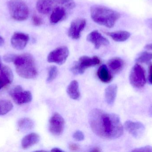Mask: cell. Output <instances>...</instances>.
<instances>
[{"mask_svg":"<svg viewBox=\"0 0 152 152\" xmlns=\"http://www.w3.org/2000/svg\"><path fill=\"white\" fill-rule=\"evenodd\" d=\"M88 121L92 131L100 137L114 140L121 137L124 133L119 117L103 110H92L88 116Z\"/></svg>","mask_w":152,"mask_h":152,"instance_id":"obj_1","label":"cell"},{"mask_svg":"<svg viewBox=\"0 0 152 152\" xmlns=\"http://www.w3.org/2000/svg\"><path fill=\"white\" fill-rule=\"evenodd\" d=\"M90 15L95 23L109 28L113 27L121 17L116 11L100 5H93L90 8Z\"/></svg>","mask_w":152,"mask_h":152,"instance_id":"obj_2","label":"cell"},{"mask_svg":"<svg viewBox=\"0 0 152 152\" xmlns=\"http://www.w3.org/2000/svg\"><path fill=\"white\" fill-rule=\"evenodd\" d=\"M13 62L17 73L21 77L31 79L37 76V71L34 59L30 54L17 55Z\"/></svg>","mask_w":152,"mask_h":152,"instance_id":"obj_3","label":"cell"},{"mask_svg":"<svg viewBox=\"0 0 152 152\" xmlns=\"http://www.w3.org/2000/svg\"><path fill=\"white\" fill-rule=\"evenodd\" d=\"M74 0H38L36 9L41 14L51 13L54 9L63 7L66 10H72L75 7Z\"/></svg>","mask_w":152,"mask_h":152,"instance_id":"obj_4","label":"cell"},{"mask_svg":"<svg viewBox=\"0 0 152 152\" xmlns=\"http://www.w3.org/2000/svg\"><path fill=\"white\" fill-rule=\"evenodd\" d=\"M7 6L11 17L15 20L24 21L29 16V9L22 0H10Z\"/></svg>","mask_w":152,"mask_h":152,"instance_id":"obj_5","label":"cell"},{"mask_svg":"<svg viewBox=\"0 0 152 152\" xmlns=\"http://www.w3.org/2000/svg\"><path fill=\"white\" fill-rule=\"evenodd\" d=\"M100 59L97 56L89 57L82 56L79 58L78 61L74 63L70 70L75 75H81L84 73L87 69L96 66L100 64Z\"/></svg>","mask_w":152,"mask_h":152,"instance_id":"obj_6","label":"cell"},{"mask_svg":"<svg viewBox=\"0 0 152 152\" xmlns=\"http://www.w3.org/2000/svg\"><path fill=\"white\" fill-rule=\"evenodd\" d=\"M130 84L136 88H141L146 83L145 71L142 67L139 64H135L132 68L129 76Z\"/></svg>","mask_w":152,"mask_h":152,"instance_id":"obj_7","label":"cell"},{"mask_svg":"<svg viewBox=\"0 0 152 152\" xmlns=\"http://www.w3.org/2000/svg\"><path fill=\"white\" fill-rule=\"evenodd\" d=\"M10 94L14 102L18 105L28 103L32 100V95L30 92L23 91L20 85L12 88L10 91Z\"/></svg>","mask_w":152,"mask_h":152,"instance_id":"obj_8","label":"cell"},{"mask_svg":"<svg viewBox=\"0 0 152 152\" xmlns=\"http://www.w3.org/2000/svg\"><path fill=\"white\" fill-rule=\"evenodd\" d=\"M69 55V51L67 46H60L50 53L47 57V60L49 62L62 65L65 63Z\"/></svg>","mask_w":152,"mask_h":152,"instance_id":"obj_9","label":"cell"},{"mask_svg":"<svg viewBox=\"0 0 152 152\" xmlns=\"http://www.w3.org/2000/svg\"><path fill=\"white\" fill-rule=\"evenodd\" d=\"M86 21L83 18H77L74 20L68 30V35L72 39H78L81 36V32L86 27Z\"/></svg>","mask_w":152,"mask_h":152,"instance_id":"obj_10","label":"cell"},{"mask_svg":"<svg viewBox=\"0 0 152 152\" xmlns=\"http://www.w3.org/2000/svg\"><path fill=\"white\" fill-rule=\"evenodd\" d=\"M65 128V120L61 115L58 113L53 115L49 121V130L53 135H60Z\"/></svg>","mask_w":152,"mask_h":152,"instance_id":"obj_11","label":"cell"},{"mask_svg":"<svg viewBox=\"0 0 152 152\" xmlns=\"http://www.w3.org/2000/svg\"><path fill=\"white\" fill-rule=\"evenodd\" d=\"M125 129L136 138H140L145 131L144 125L140 122L127 120L124 124Z\"/></svg>","mask_w":152,"mask_h":152,"instance_id":"obj_12","label":"cell"},{"mask_svg":"<svg viewBox=\"0 0 152 152\" xmlns=\"http://www.w3.org/2000/svg\"><path fill=\"white\" fill-rule=\"evenodd\" d=\"M29 35L21 32H15L11 38V43L14 49L22 50L26 46L28 40Z\"/></svg>","mask_w":152,"mask_h":152,"instance_id":"obj_13","label":"cell"},{"mask_svg":"<svg viewBox=\"0 0 152 152\" xmlns=\"http://www.w3.org/2000/svg\"><path fill=\"white\" fill-rule=\"evenodd\" d=\"M87 40L92 43L96 49H99L102 46H107L110 44L109 40L97 30H94L89 33L87 36Z\"/></svg>","mask_w":152,"mask_h":152,"instance_id":"obj_14","label":"cell"},{"mask_svg":"<svg viewBox=\"0 0 152 152\" xmlns=\"http://www.w3.org/2000/svg\"><path fill=\"white\" fill-rule=\"evenodd\" d=\"M13 75L11 69L4 65L0 66V81L2 82L4 86L12 83Z\"/></svg>","mask_w":152,"mask_h":152,"instance_id":"obj_15","label":"cell"},{"mask_svg":"<svg viewBox=\"0 0 152 152\" xmlns=\"http://www.w3.org/2000/svg\"><path fill=\"white\" fill-rule=\"evenodd\" d=\"M40 141V136L36 133H31L24 137L21 141V146L24 149H27L37 144Z\"/></svg>","mask_w":152,"mask_h":152,"instance_id":"obj_16","label":"cell"},{"mask_svg":"<svg viewBox=\"0 0 152 152\" xmlns=\"http://www.w3.org/2000/svg\"><path fill=\"white\" fill-rule=\"evenodd\" d=\"M118 92V87L116 84L109 85L105 89L104 93L105 101L107 104L110 105H113L114 103Z\"/></svg>","mask_w":152,"mask_h":152,"instance_id":"obj_17","label":"cell"},{"mask_svg":"<svg viewBox=\"0 0 152 152\" xmlns=\"http://www.w3.org/2000/svg\"><path fill=\"white\" fill-rule=\"evenodd\" d=\"M108 67L113 74L119 73L124 67V62L121 58L114 57L108 62Z\"/></svg>","mask_w":152,"mask_h":152,"instance_id":"obj_18","label":"cell"},{"mask_svg":"<svg viewBox=\"0 0 152 152\" xmlns=\"http://www.w3.org/2000/svg\"><path fill=\"white\" fill-rule=\"evenodd\" d=\"M105 34L111 37L114 41L117 42H125L128 40L131 36V34L129 32L124 30L105 32Z\"/></svg>","mask_w":152,"mask_h":152,"instance_id":"obj_19","label":"cell"},{"mask_svg":"<svg viewBox=\"0 0 152 152\" xmlns=\"http://www.w3.org/2000/svg\"><path fill=\"white\" fill-rule=\"evenodd\" d=\"M66 9L63 7H59L54 9L50 16V21L52 24H57L61 21L66 15Z\"/></svg>","mask_w":152,"mask_h":152,"instance_id":"obj_20","label":"cell"},{"mask_svg":"<svg viewBox=\"0 0 152 152\" xmlns=\"http://www.w3.org/2000/svg\"><path fill=\"white\" fill-rule=\"evenodd\" d=\"M97 74L100 80L103 83H109L112 80V76L105 65H102L99 68Z\"/></svg>","mask_w":152,"mask_h":152,"instance_id":"obj_21","label":"cell"},{"mask_svg":"<svg viewBox=\"0 0 152 152\" xmlns=\"http://www.w3.org/2000/svg\"><path fill=\"white\" fill-rule=\"evenodd\" d=\"M67 93L69 96L73 100H78L80 98L79 84L77 80H73L69 84L67 88Z\"/></svg>","mask_w":152,"mask_h":152,"instance_id":"obj_22","label":"cell"},{"mask_svg":"<svg viewBox=\"0 0 152 152\" xmlns=\"http://www.w3.org/2000/svg\"><path fill=\"white\" fill-rule=\"evenodd\" d=\"M18 126L20 131L27 132L34 128V123L29 118H22L18 121Z\"/></svg>","mask_w":152,"mask_h":152,"instance_id":"obj_23","label":"cell"},{"mask_svg":"<svg viewBox=\"0 0 152 152\" xmlns=\"http://www.w3.org/2000/svg\"><path fill=\"white\" fill-rule=\"evenodd\" d=\"M13 108V104L10 101L0 99V116L5 115Z\"/></svg>","mask_w":152,"mask_h":152,"instance_id":"obj_24","label":"cell"},{"mask_svg":"<svg viewBox=\"0 0 152 152\" xmlns=\"http://www.w3.org/2000/svg\"><path fill=\"white\" fill-rule=\"evenodd\" d=\"M152 60V53L148 51L141 53L136 59V61L141 63H149Z\"/></svg>","mask_w":152,"mask_h":152,"instance_id":"obj_25","label":"cell"},{"mask_svg":"<svg viewBox=\"0 0 152 152\" xmlns=\"http://www.w3.org/2000/svg\"><path fill=\"white\" fill-rule=\"evenodd\" d=\"M58 69L56 66H53L50 67L49 70V75L47 77V83H50L55 79L58 75Z\"/></svg>","mask_w":152,"mask_h":152,"instance_id":"obj_26","label":"cell"},{"mask_svg":"<svg viewBox=\"0 0 152 152\" xmlns=\"http://www.w3.org/2000/svg\"><path fill=\"white\" fill-rule=\"evenodd\" d=\"M32 22L35 26H40L43 23V20L42 18L37 15H34L32 17Z\"/></svg>","mask_w":152,"mask_h":152,"instance_id":"obj_27","label":"cell"},{"mask_svg":"<svg viewBox=\"0 0 152 152\" xmlns=\"http://www.w3.org/2000/svg\"><path fill=\"white\" fill-rule=\"evenodd\" d=\"M73 138L77 141H83L85 138L84 134L80 131H76L73 134Z\"/></svg>","mask_w":152,"mask_h":152,"instance_id":"obj_28","label":"cell"},{"mask_svg":"<svg viewBox=\"0 0 152 152\" xmlns=\"http://www.w3.org/2000/svg\"><path fill=\"white\" fill-rule=\"evenodd\" d=\"M17 55L12 54H9L4 55L3 57V60L6 62H13Z\"/></svg>","mask_w":152,"mask_h":152,"instance_id":"obj_29","label":"cell"},{"mask_svg":"<svg viewBox=\"0 0 152 152\" xmlns=\"http://www.w3.org/2000/svg\"><path fill=\"white\" fill-rule=\"evenodd\" d=\"M132 151L152 152V146L147 145V146H143V147L134 149Z\"/></svg>","mask_w":152,"mask_h":152,"instance_id":"obj_30","label":"cell"},{"mask_svg":"<svg viewBox=\"0 0 152 152\" xmlns=\"http://www.w3.org/2000/svg\"><path fill=\"white\" fill-rule=\"evenodd\" d=\"M69 148L72 151H77L79 150V146L76 144H71L69 145Z\"/></svg>","mask_w":152,"mask_h":152,"instance_id":"obj_31","label":"cell"},{"mask_svg":"<svg viewBox=\"0 0 152 152\" xmlns=\"http://www.w3.org/2000/svg\"><path fill=\"white\" fill-rule=\"evenodd\" d=\"M150 75L149 76V81L152 84V65L150 67Z\"/></svg>","mask_w":152,"mask_h":152,"instance_id":"obj_32","label":"cell"},{"mask_svg":"<svg viewBox=\"0 0 152 152\" xmlns=\"http://www.w3.org/2000/svg\"><path fill=\"white\" fill-rule=\"evenodd\" d=\"M145 48L147 49V50L152 51V43L146 45L145 46Z\"/></svg>","mask_w":152,"mask_h":152,"instance_id":"obj_33","label":"cell"},{"mask_svg":"<svg viewBox=\"0 0 152 152\" xmlns=\"http://www.w3.org/2000/svg\"><path fill=\"white\" fill-rule=\"evenodd\" d=\"M51 151L53 152H63V151L61 150L59 148H54L52 150H51Z\"/></svg>","mask_w":152,"mask_h":152,"instance_id":"obj_34","label":"cell"},{"mask_svg":"<svg viewBox=\"0 0 152 152\" xmlns=\"http://www.w3.org/2000/svg\"><path fill=\"white\" fill-rule=\"evenodd\" d=\"M148 24L149 25V27L152 30V18L148 20Z\"/></svg>","mask_w":152,"mask_h":152,"instance_id":"obj_35","label":"cell"},{"mask_svg":"<svg viewBox=\"0 0 152 152\" xmlns=\"http://www.w3.org/2000/svg\"><path fill=\"white\" fill-rule=\"evenodd\" d=\"M4 44V40L2 37L0 36V46H2Z\"/></svg>","mask_w":152,"mask_h":152,"instance_id":"obj_36","label":"cell"},{"mask_svg":"<svg viewBox=\"0 0 152 152\" xmlns=\"http://www.w3.org/2000/svg\"><path fill=\"white\" fill-rule=\"evenodd\" d=\"M92 152H100L101 151V150H100V149H98V148H94V149H93L92 151Z\"/></svg>","mask_w":152,"mask_h":152,"instance_id":"obj_37","label":"cell"},{"mask_svg":"<svg viewBox=\"0 0 152 152\" xmlns=\"http://www.w3.org/2000/svg\"><path fill=\"white\" fill-rule=\"evenodd\" d=\"M4 85L1 81H0V89H1L2 87H4Z\"/></svg>","mask_w":152,"mask_h":152,"instance_id":"obj_38","label":"cell"},{"mask_svg":"<svg viewBox=\"0 0 152 152\" xmlns=\"http://www.w3.org/2000/svg\"><path fill=\"white\" fill-rule=\"evenodd\" d=\"M149 113H150V116L152 117V105L150 108V110H149Z\"/></svg>","mask_w":152,"mask_h":152,"instance_id":"obj_39","label":"cell"},{"mask_svg":"<svg viewBox=\"0 0 152 152\" xmlns=\"http://www.w3.org/2000/svg\"><path fill=\"white\" fill-rule=\"evenodd\" d=\"M1 56H0V66H1Z\"/></svg>","mask_w":152,"mask_h":152,"instance_id":"obj_40","label":"cell"}]
</instances>
